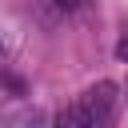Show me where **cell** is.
I'll return each instance as SVG.
<instances>
[{
  "mask_svg": "<svg viewBox=\"0 0 128 128\" xmlns=\"http://www.w3.org/2000/svg\"><path fill=\"white\" fill-rule=\"evenodd\" d=\"M76 104H80V112H84V120L92 128H108L112 116H116V108H120V88L112 80H96L88 92L76 96Z\"/></svg>",
  "mask_w": 128,
  "mask_h": 128,
  "instance_id": "obj_1",
  "label": "cell"
},
{
  "mask_svg": "<svg viewBox=\"0 0 128 128\" xmlns=\"http://www.w3.org/2000/svg\"><path fill=\"white\" fill-rule=\"evenodd\" d=\"M56 128H92L88 120H84V112H80V104L72 100L64 112H60V120H56Z\"/></svg>",
  "mask_w": 128,
  "mask_h": 128,
  "instance_id": "obj_2",
  "label": "cell"
},
{
  "mask_svg": "<svg viewBox=\"0 0 128 128\" xmlns=\"http://www.w3.org/2000/svg\"><path fill=\"white\" fill-rule=\"evenodd\" d=\"M116 56H120V60H124V64H128V32H124V36H120V44H116Z\"/></svg>",
  "mask_w": 128,
  "mask_h": 128,
  "instance_id": "obj_3",
  "label": "cell"
},
{
  "mask_svg": "<svg viewBox=\"0 0 128 128\" xmlns=\"http://www.w3.org/2000/svg\"><path fill=\"white\" fill-rule=\"evenodd\" d=\"M56 4H60V8H64V12H72V8H76V4H80V0H56Z\"/></svg>",
  "mask_w": 128,
  "mask_h": 128,
  "instance_id": "obj_4",
  "label": "cell"
},
{
  "mask_svg": "<svg viewBox=\"0 0 128 128\" xmlns=\"http://www.w3.org/2000/svg\"><path fill=\"white\" fill-rule=\"evenodd\" d=\"M8 60V44H4V36H0V64Z\"/></svg>",
  "mask_w": 128,
  "mask_h": 128,
  "instance_id": "obj_5",
  "label": "cell"
}]
</instances>
